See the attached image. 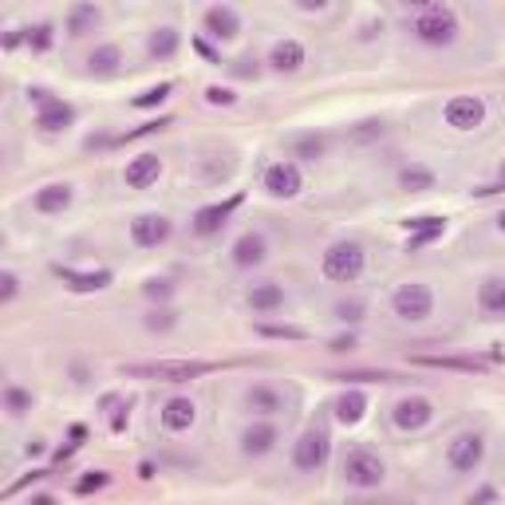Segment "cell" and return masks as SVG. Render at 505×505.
Masks as SVG:
<instances>
[{
  "instance_id": "16",
  "label": "cell",
  "mask_w": 505,
  "mask_h": 505,
  "mask_svg": "<svg viewBox=\"0 0 505 505\" xmlns=\"http://www.w3.org/2000/svg\"><path fill=\"white\" fill-rule=\"evenodd\" d=\"M194 419H198V407H194V399H186V395H178V399H170L167 407H162V427H167L170 435L190 430Z\"/></svg>"
},
{
  "instance_id": "26",
  "label": "cell",
  "mask_w": 505,
  "mask_h": 505,
  "mask_svg": "<svg viewBox=\"0 0 505 505\" xmlns=\"http://www.w3.org/2000/svg\"><path fill=\"white\" fill-rule=\"evenodd\" d=\"M249 305H253V312H277V308L284 305V292H281V284H273V281L257 284V289L249 292Z\"/></svg>"
},
{
  "instance_id": "29",
  "label": "cell",
  "mask_w": 505,
  "mask_h": 505,
  "mask_svg": "<svg viewBox=\"0 0 505 505\" xmlns=\"http://www.w3.org/2000/svg\"><path fill=\"white\" fill-rule=\"evenodd\" d=\"M245 403H249V411H257V415H277L281 411V395L273 387H253L245 395Z\"/></svg>"
},
{
  "instance_id": "48",
  "label": "cell",
  "mask_w": 505,
  "mask_h": 505,
  "mask_svg": "<svg viewBox=\"0 0 505 505\" xmlns=\"http://www.w3.org/2000/svg\"><path fill=\"white\" fill-rule=\"evenodd\" d=\"M328 347H332V352H352V347H355V336H352V332H347V336H336Z\"/></svg>"
},
{
  "instance_id": "5",
  "label": "cell",
  "mask_w": 505,
  "mask_h": 505,
  "mask_svg": "<svg viewBox=\"0 0 505 505\" xmlns=\"http://www.w3.org/2000/svg\"><path fill=\"white\" fill-rule=\"evenodd\" d=\"M344 477L355 490H375V485H383V477H387V466H383V458L371 454V450H352V454L344 458Z\"/></svg>"
},
{
  "instance_id": "12",
  "label": "cell",
  "mask_w": 505,
  "mask_h": 505,
  "mask_svg": "<svg viewBox=\"0 0 505 505\" xmlns=\"http://www.w3.org/2000/svg\"><path fill=\"white\" fill-rule=\"evenodd\" d=\"M241 194H233L229 201H214V206H201L198 214H194V233L198 237H214V233H222V225L229 222V214H233L237 206H241Z\"/></svg>"
},
{
  "instance_id": "10",
  "label": "cell",
  "mask_w": 505,
  "mask_h": 505,
  "mask_svg": "<svg viewBox=\"0 0 505 505\" xmlns=\"http://www.w3.org/2000/svg\"><path fill=\"white\" fill-rule=\"evenodd\" d=\"M170 233H174V225H170V217H162V214H143L131 222V237H134V245H143V249L167 245Z\"/></svg>"
},
{
  "instance_id": "47",
  "label": "cell",
  "mask_w": 505,
  "mask_h": 505,
  "mask_svg": "<svg viewBox=\"0 0 505 505\" xmlns=\"http://www.w3.org/2000/svg\"><path fill=\"white\" fill-rule=\"evenodd\" d=\"M501 190H505V162H501V170H498V182H493V186H477L474 194L477 198H490V194H501Z\"/></svg>"
},
{
  "instance_id": "41",
  "label": "cell",
  "mask_w": 505,
  "mask_h": 505,
  "mask_svg": "<svg viewBox=\"0 0 505 505\" xmlns=\"http://www.w3.org/2000/svg\"><path fill=\"white\" fill-rule=\"evenodd\" d=\"M336 316L344 320V324H355V320H363V305H360V300H339Z\"/></svg>"
},
{
  "instance_id": "44",
  "label": "cell",
  "mask_w": 505,
  "mask_h": 505,
  "mask_svg": "<svg viewBox=\"0 0 505 505\" xmlns=\"http://www.w3.org/2000/svg\"><path fill=\"white\" fill-rule=\"evenodd\" d=\"M16 289H20V281H16V273H4V277H0V300H12L16 297Z\"/></svg>"
},
{
  "instance_id": "11",
  "label": "cell",
  "mask_w": 505,
  "mask_h": 505,
  "mask_svg": "<svg viewBox=\"0 0 505 505\" xmlns=\"http://www.w3.org/2000/svg\"><path fill=\"white\" fill-rule=\"evenodd\" d=\"M430 419H435V407H430V399H422V395L399 399L395 403V411H391V422L399 430H422Z\"/></svg>"
},
{
  "instance_id": "51",
  "label": "cell",
  "mask_w": 505,
  "mask_h": 505,
  "mask_svg": "<svg viewBox=\"0 0 505 505\" xmlns=\"http://www.w3.org/2000/svg\"><path fill=\"white\" fill-rule=\"evenodd\" d=\"M194 48H198V52H201V56H206V60H214V63H217V56H214V48H209V44H206V40H194Z\"/></svg>"
},
{
  "instance_id": "3",
  "label": "cell",
  "mask_w": 505,
  "mask_h": 505,
  "mask_svg": "<svg viewBox=\"0 0 505 505\" xmlns=\"http://www.w3.org/2000/svg\"><path fill=\"white\" fill-rule=\"evenodd\" d=\"M320 273L336 284H352L363 273V245L360 241H336L320 261Z\"/></svg>"
},
{
  "instance_id": "18",
  "label": "cell",
  "mask_w": 505,
  "mask_h": 505,
  "mask_svg": "<svg viewBox=\"0 0 505 505\" xmlns=\"http://www.w3.org/2000/svg\"><path fill=\"white\" fill-rule=\"evenodd\" d=\"M277 427L273 422H257V427H249L241 435V454H249V458H261V454H269L273 446H277Z\"/></svg>"
},
{
  "instance_id": "43",
  "label": "cell",
  "mask_w": 505,
  "mask_h": 505,
  "mask_svg": "<svg viewBox=\"0 0 505 505\" xmlns=\"http://www.w3.org/2000/svg\"><path fill=\"white\" fill-rule=\"evenodd\" d=\"M336 379H352V383H375V379H391L387 371H344V375H336Z\"/></svg>"
},
{
  "instance_id": "34",
  "label": "cell",
  "mask_w": 505,
  "mask_h": 505,
  "mask_svg": "<svg viewBox=\"0 0 505 505\" xmlns=\"http://www.w3.org/2000/svg\"><path fill=\"white\" fill-rule=\"evenodd\" d=\"M257 332L269 336V339H305L308 336L305 328H297V324H261Z\"/></svg>"
},
{
  "instance_id": "54",
  "label": "cell",
  "mask_w": 505,
  "mask_h": 505,
  "mask_svg": "<svg viewBox=\"0 0 505 505\" xmlns=\"http://www.w3.org/2000/svg\"><path fill=\"white\" fill-rule=\"evenodd\" d=\"M16 44H20V32H8V36H4V48H8V52H12V48H16Z\"/></svg>"
},
{
  "instance_id": "19",
  "label": "cell",
  "mask_w": 505,
  "mask_h": 505,
  "mask_svg": "<svg viewBox=\"0 0 505 505\" xmlns=\"http://www.w3.org/2000/svg\"><path fill=\"white\" fill-rule=\"evenodd\" d=\"M159 174H162V159H159V154H139V159L126 167L123 178H126V186H131V190H146L151 182H159Z\"/></svg>"
},
{
  "instance_id": "57",
  "label": "cell",
  "mask_w": 505,
  "mask_h": 505,
  "mask_svg": "<svg viewBox=\"0 0 505 505\" xmlns=\"http://www.w3.org/2000/svg\"><path fill=\"white\" fill-rule=\"evenodd\" d=\"M498 229H501V233H505V209H501V214H498Z\"/></svg>"
},
{
  "instance_id": "8",
  "label": "cell",
  "mask_w": 505,
  "mask_h": 505,
  "mask_svg": "<svg viewBox=\"0 0 505 505\" xmlns=\"http://www.w3.org/2000/svg\"><path fill=\"white\" fill-rule=\"evenodd\" d=\"M265 190H269L273 198H297L300 190H305V174H300L297 162L281 159V162H273V167H265Z\"/></svg>"
},
{
  "instance_id": "53",
  "label": "cell",
  "mask_w": 505,
  "mask_h": 505,
  "mask_svg": "<svg viewBox=\"0 0 505 505\" xmlns=\"http://www.w3.org/2000/svg\"><path fill=\"white\" fill-rule=\"evenodd\" d=\"M71 454H76V446H60V450H56V462H68Z\"/></svg>"
},
{
  "instance_id": "31",
  "label": "cell",
  "mask_w": 505,
  "mask_h": 505,
  "mask_svg": "<svg viewBox=\"0 0 505 505\" xmlns=\"http://www.w3.org/2000/svg\"><path fill=\"white\" fill-rule=\"evenodd\" d=\"M91 24H99V8L95 4H76V8H71V20H68L71 36H84Z\"/></svg>"
},
{
  "instance_id": "9",
  "label": "cell",
  "mask_w": 505,
  "mask_h": 505,
  "mask_svg": "<svg viewBox=\"0 0 505 505\" xmlns=\"http://www.w3.org/2000/svg\"><path fill=\"white\" fill-rule=\"evenodd\" d=\"M482 458H485V443H482V435H458L454 443L446 446V462L454 466L458 474H470L482 466Z\"/></svg>"
},
{
  "instance_id": "24",
  "label": "cell",
  "mask_w": 505,
  "mask_h": 505,
  "mask_svg": "<svg viewBox=\"0 0 505 505\" xmlns=\"http://www.w3.org/2000/svg\"><path fill=\"white\" fill-rule=\"evenodd\" d=\"M363 411H367V395L363 391H344L336 399V419L344 422V427H355V422L363 419Z\"/></svg>"
},
{
  "instance_id": "25",
  "label": "cell",
  "mask_w": 505,
  "mask_h": 505,
  "mask_svg": "<svg viewBox=\"0 0 505 505\" xmlns=\"http://www.w3.org/2000/svg\"><path fill=\"white\" fill-rule=\"evenodd\" d=\"M415 363H422V367H446V371H466V375H474V371H482V367H485L477 360H466V355H415Z\"/></svg>"
},
{
  "instance_id": "21",
  "label": "cell",
  "mask_w": 505,
  "mask_h": 505,
  "mask_svg": "<svg viewBox=\"0 0 505 505\" xmlns=\"http://www.w3.org/2000/svg\"><path fill=\"white\" fill-rule=\"evenodd\" d=\"M477 308L485 316H505V277H485L477 289Z\"/></svg>"
},
{
  "instance_id": "39",
  "label": "cell",
  "mask_w": 505,
  "mask_h": 505,
  "mask_svg": "<svg viewBox=\"0 0 505 505\" xmlns=\"http://www.w3.org/2000/svg\"><path fill=\"white\" fill-rule=\"evenodd\" d=\"M206 103H214V107H233V103H237V95H233L229 87L214 84V87H206Z\"/></svg>"
},
{
  "instance_id": "49",
  "label": "cell",
  "mask_w": 505,
  "mask_h": 505,
  "mask_svg": "<svg viewBox=\"0 0 505 505\" xmlns=\"http://www.w3.org/2000/svg\"><path fill=\"white\" fill-rule=\"evenodd\" d=\"M126 411H131V403H123V407H118V415L111 419V430H115V435H123V430H126Z\"/></svg>"
},
{
  "instance_id": "56",
  "label": "cell",
  "mask_w": 505,
  "mask_h": 505,
  "mask_svg": "<svg viewBox=\"0 0 505 505\" xmlns=\"http://www.w3.org/2000/svg\"><path fill=\"white\" fill-rule=\"evenodd\" d=\"M40 454H44V443L36 438V443H29V458H40Z\"/></svg>"
},
{
  "instance_id": "22",
  "label": "cell",
  "mask_w": 505,
  "mask_h": 505,
  "mask_svg": "<svg viewBox=\"0 0 505 505\" xmlns=\"http://www.w3.org/2000/svg\"><path fill=\"white\" fill-rule=\"evenodd\" d=\"M269 63L277 71H297L300 63H305V44L300 40H277L269 52Z\"/></svg>"
},
{
  "instance_id": "45",
  "label": "cell",
  "mask_w": 505,
  "mask_h": 505,
  "mask_svg": "<svg viewBox=\"0 0 505 505\" xmlns=\"http://www.w3.org/2000/svg\"><path fill=\"white\" fill-rule=\"evenodd\" d=\"M493 501H498V490H493V485H482L477 493L466 498V505H493Z\"/></svg>"
},
{
  "instance_id": "55",
  "label": "cell",
  "mask_w": 505,
  "mask_h": 505,
  "mask_svg": "<svg viewBox=\"0 0 505 505\" xmlns=\"http://www.w3.org/2000/svg\"><path fill=\"white\" fill-rule=\"evenodd\" d=\"M139 477H143V482H151V477H154V466L143 462V466H139Z\"/></svg>"
},
{
  "instance_id": "7",
  "label": "cell",
  "mask_w": 505,
  "mask_h": 505,
  "mask_svg": "<svg viewBox=\"0 0 505 505\" xmlns=\"http://www.w3.org/2000/svg\"><path fill=\"white\" fill-rule=\"evenodd\" d=\"M443 118L454 131H474V126L485 123V103L477 95H454V99H446Z\"/></svg>"
},
{
  "instance_id": "37",
  "label": "cell",
  "mask_w": 505,
  "mask_h": 505,
  "mask_svg": "<svg viewBox=\"0 0 505 505\" xmlns=\"http://www.w3.org/2000/svg\"><path fill=\"white\" fill-rule=\"evenodd\" d=\"M174 324H178V320H174V312H170V308L151 312V316H146V328H151V332H170Z\"/></svg>"
},
{
  "instance_id": "50",
  "label": "cell",
  "mask_w": 505,
  "mask_h": 505,
  "mask_svg": "<svg viewBox=\"0 0 505 505\" xmlns=\"http://www.w3.org/2000/svg\"><path fill=\"white\" fill-rule=\"evenodd\" d=\"M84 438H87V427H84V422H76V427H71V443H84Z\"/></svg>"
},
{
  "instance_id": "46",
  "label": "cell",
  "mask_w": 505,
  "mask_h": 505,
  "mask_svg": "<svg viewBox=\"0 0 505 505\" xmlns=\"http://www.w3.org/2000/svg\"><path fill=\"white\" fill-rule=\"evenodd\" d=\"M40 477H48V470H32L29 477H20V482H12V485H8V490H4V498H12V493H20L24 485H29V482H40Z\"/></svg>"
},
{
  "instance_id": "23",
  "label": "cell",
  "mask_w": 505,
  "mask_h": 505,
  "mask_svg": "<svg viewBox=\"0 0 505 505\" xmlns=\"http://www.w3.org/2000/svg\"><path fill=\"white\" fill-rule=\"evenodd\" d=\"M265 261V237L261 233H245L237 237L233 245V265H241V269H253V265Z\"/></svg>"
},
{
  "instance_id": "15",
  "label": "cell",
  "mask_w": 505,
  "mask_h": 505,
  "mask_svg": "<svg viewBox=\"0 0 505 505\" xmlns=\"http://www.w3.org/2000/svg\"><path fill=\"white\" fill-rule=\"evenodd\" d=\"M52 273L68 284L71 292H99V289H107L111 284V269H95V273H76V269H68V265H52Z\"/></svg>"
},
{
  "instance_id": "52",
  "label": "cell",
  "mask_w": 505,
  "mask_h": 505,
  "mask_svg": "<svg viewBox=\"0 0 505 505\" xmlns=\"http://www.w3.org/2000/svg\"><path fill=\"white\" fill-rule=\"evenodd\" d=\"M29 505H60V501H56V498H52V493H36V498H32Z\"/></svg>"
},
{
  "instance_id": "33",
  "label": "cell",
  "mask_w": 505,
  "mask_h": 505,
  "mask_svg": "<svg viewBox=\"0 0 505 505\" xmlns=\"http://www.w3.org/2000/svg\"><path fill=\"white\" fill-rule=\"evenodd\" d=\"M324 146H328V139H324V134H305V139L297 143V159H308V162H316L320 154H324Z\"/></svg>"
},
{
  "instance_id": "14",
  "label": "cell",
  "mask_w": 505,
  "mask_h": 505,
  "mask_svg": "<svg viewBox=\"0 0 505 505\" xmlns=\"http://www.w3.org/2000/svg\"><path fill=\"white\" fill-rule=\"evenodd\" d=\"M201 24H206V32L214 36V40H233V36L241 32V16H237V8H229V4L206 8Z\"/></svg>"
},
{
  "instance_id": "17",
  "label": "cell",
  "mask_w": 505,
  "mask_h": 505,
  "mask_svg": "<svg viewBox=\"0 0 505 505\" xmlns=\"http://www.w3.org/2000/svg\"><path fill=\"white\" fill-rule=\"evenodd\" d=\"M71 123H76V111H71V103H63V99H48V103L40 107V115H36V126L48 134L68 131Z\"/></svg>"
},
{
  "instance_id": "27",
  "label": "cell",
  "mask_w": 505,
  "mask_h": 505,
  "mask_svg": "<svg viewBox=\"0 0 505 505\" xmlns=\"http://www.w3.org/2000/svg\"><path fill=\"white\" fill-rule=\"evenodd\" d=\"M178 44H182V36L174 29H159L151 36V44H146V52H151L154 60H170L174 52H178Z\"/></svg>"
},
{
  "instance_id": "35",
  "label": "cell",
  "mask_w": 505,
  "mask_h": 505,
  "mask_svg": "<svg viewBox=\"0 0 505 505\" xmlns=\"http://www.w3.org/2000/svg\"><path fill=\"white\" fill-rule=\"evenodd\" d=\"M4 407H8V415H24V411L32 407V395L24 387H8L4 391Z\"/></svg>"
},
{
  "instance_id": "13",
  "label": "cell",
  "mask_w": 505,
  "mask_h": 505,
  "mask_svg": "<svg viewBox=\"0 0 505 505\" xmlns=\"http://www.w3.org/2000/svg\"><path fill=\"white\" fill-rule=\"evenodd\" d=\"M411 229V237H407V253H419L422 245H430V241H438V237L446 233V217H435V214H422V217H407L403 222Z\"/></svg>"
},
{
  "instance_id": "20",
  "label": "cell",
  "mask_w": 505,
  "mask_h": 505,
  "mask_svg": "<svg viewBox=\"0 0 505 505\" xmlns=\"http://www.w3.org/2000/svg\"><path fill=\"white\" fill-rule=\"evenodd\" d=\"M71 198H76V194H71L68 182H52V186H44L40 194H36L32 206L40 209V214H63V209L71 206Z\"/></svg>"
},
{
  "instance_id": "32",
  "label": "cell",
  "mask_w": 505,
  "mask_h": 505,
  "mask_svg": "<svg viewBox=\"0 0 505 505\" xmlns=\"http://www.w3.org/2000/svg\"><path fill=\"white\" fill-rule=\"evenodd\" d=\"M170 91H174V84H154V87H146L143 95H134V99H131V107H139V111H151V107L167 103Z\"/></svg>"
},
{
  "instance_id": "28",
  "label": "cell",
  "mask_w": 505,
  "mask_h": 505,
  "mask_svg": "<svg viewBox=\"0 0 505 505\" xmlns=\"http://www.w3.org/2000/svg\"><path fill=\"white\" fill-rule=\"evenodd\" d=\"M118 60H123V52H118L115 44H103V48H95V52H91L87 68L95 71V76H111V71L118 68Z\"/></svg>"
},
{
  "instance_id": "4",
  "label": "cell",
  "mask_w": 505,
  "mask_h": 505,
  "mask_svg": "<svg viewBox=\"0 0 505 505\" xmlns=\"http://www.w3.org/2000/svg\"><path fill=\"white\" fill-rule=\"evenodd\" d=\"M391 308L399 320H411V324H419V320H427L430 312H435V292L427 289V284L411 281V284H399V289L391 292Z\"/></svg>"
},
{
  "instance_id": "36",
  "label": "cell",
  "mask_w": 505,
  "mask_h": 505,
  "mask_svg": "<svg viewBox=\"0 0 505 505\" xmlns=\"http://www.w3.org/2000/svg\"><path fill=\"white\" fill-rule=\"evenodd\" d=\"M107 482H111V474H107V470H91V474H84V477H79V482H76V493H79V498H84V493L103 490Z\"/></svg>"
},
{
  "instance_id": "40",
  "label": "cell",
  "mask_w": 505,
  "mask_h": 505,
  "mask_svg": "<svg viewBox=\"0 0 505 505\" xmlns=\"http://www.w3.org/2000/svg\"><path fill=\"white\" fill-rule=\"evenodd\" d=\"M162 126H170V118H154V123H143V126H134V131H126L123 139H115V143H134V139H143V134L162 131Z\"/></svg>"
},
{
  "instance_id": "6",
  "label": "cell",
  "mask_w": 505,
  "mask_h": 505,
  "mask_svg": "<svg viewBox=\"0 0 505 505\" xmlns=\"http://www.w3.org/2000/svg\"><path fill=\"white\" fill-rule=\"evenodd\" d=\"M328 454H332V438L324 435V430H305V435L297 438V446H292V462H297V470H320V466L328 462Z\"/></svg>"
},
{
  "instance_id": "42",
  "label": "cell",
  "mask_w": 505,
  "mask_h": 505,
  "mask_svg": "<svg viewBox=\"0 0 505 505\" xmlns=\"http://www.w3.org/2000/svg\"><path fill=\"white\" fill-rule=\"evenodd\" d=\"M143 292H146V297H151V300H167L170 292H174V284H170V281H159V277H154V281H146V284H143Z\"/></svg>"
},
{
  "instance_id": "38",
  "label": "cell",
  "mask_w": 505,
  "mask_h": 505,
  "mask_svg": "<svg viewBox=\"0 0 505 505\" xmlns=\"http://www.w3.org/2000/svg\"><path fill=\"white\" fill-rule=\"evenodd\" d=\"M29 44H32V52H48L52 48V24H36L29 32Z\"/></svg>"
},
{
  "instance_id": "30",
  "label": "cell",
  "mask_w": 505,
  "mask_h": 505,
  "mask_svg": "<svg viewBox=\"0 0 505 505\" xmlns=\"http://www.w3.org/2000/svg\"><path fill=\"white\" fill-rule=\"evenodd\" d=\"M399 186L407 190V194H422V190H435V174L422 170V167H407L399 174Z\"/></svg>"
},
{
  "instance_id": "1",
  "label": "cell",
  "mask_w": 505,
  "mask_h": 505,
  "mask_svg": "<svg viewBox=\"0 0 505 505\" xmlns=\"http://www.w3.org/2000/svg\"><path fill=\"white\" fill-rule=\"evenodd\" d=\"M209 371H217V363H209V360H159V363L126 367V375H134V379H159V383H190Z\"/></svg>"
},
{
  "instance_id": "2",
  "label": "cell",
  "mask_w": 505,
  "mask_h": 505,
  "mask_svg": "<svg viewBox=\"0 0 505 505\" xmlns=\"http://www.w3.org/2000/svg\"><path fill=\"white\" fill-rule=\"evenodd\" d=\"M415 36H419L422 44H430V48H446V44H454V36H458L454 8H446V4H422L419 16H415Z\"/></svg>"
}]
</instances>
